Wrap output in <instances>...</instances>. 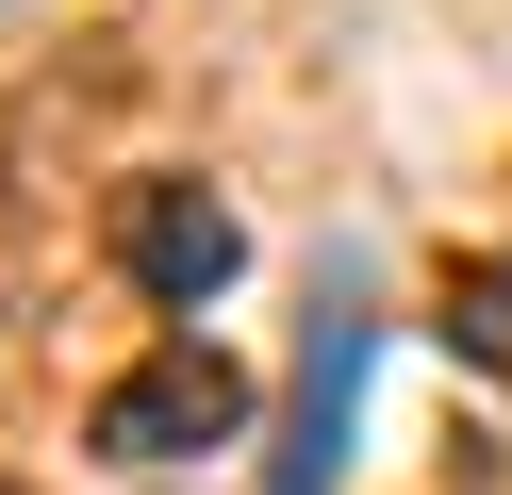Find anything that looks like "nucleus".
Wrapping results in <instances>:
<instances>
[{
	"label": "nucleus",
	"instance_id": "nucleus-3",
	"mask_svg": "<svg viewBox=\"0 0 512 495\" xmlns=\"http://www.w3.org/2000/svg\"><path fill=\"white\" fill-rule=\"evenodd\" d=\"M116 264H133L166 314H199V297L248 264V215H232L215 182H182V165H166V182H133V198H116Z\"/></svg>",
	"mask_w": 512,
	"mask_h": 495
},
{
	"label": "nucleus",
	"instance_id": "nucleus-4",
	"mask_svg": "<svg viewBox=\"0 0 512 495\" xmlns=\"http://www.w3.org/2000/svg\"><path fill=\"white\" fill-rule=\"evenodd\" d=\"M446 347L512 396V264H463V281H446Z\"/></svg>",
	"mask_w": 512,
	"mask_h": 495
},
{
	"label": "nucleus",
	"instance_id": "nucleus-5",
	"mask_svg": "<svg viewBox=\"0 0 512 495\" xmlns=\"http://www.w3.org/2000/svg\"><path fill=\"white\" fill-rule=\"evenodd\" d=\"M0 495H34V479H0Z\"/></svg>",
	"mask_w": 512,
	"mask_h": 495
},
{
	"label": "nucleus",
	"instance_id": "nucleus-2",
	"mask_svg": "<svg viewBox=\"0 0 512 495\" xmlns=\"http://www.w3.org/2000/svg\"><path fill=\"white\" fill-rule=\"evenodd\" d=\"M232 429H248V380L199 347V330L149 347L133 380H100V446H116V462H199V446H232Z\"/></svg>",
	"mask_w": 512,
	"mask_h": 495
},
{
	"label": "nucleus",
	"instance_id": "nucleus-1",
	"mask_svg": "<svg viewBox=\"0 0 512 495\" xmlns=\"http://www.w3.org/2000/svg\"><path fill=\"white\" fill-rule=\"evenodd\" d=\"M364 363H380V264L347 248L331 281H314V330H298V396H281L265 495H331V462H347V413H364Z\"/></svg>",
	"mask_w": 512,
	"mask_h": 495
}]
</instances>
